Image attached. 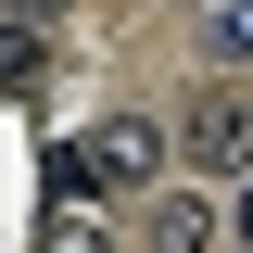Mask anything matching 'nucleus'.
Segmentation results:
<instances>
[{"label":"nucleus","mask_w":253,"mask_h":253,"mask_svg":"<svg viewBox=\"0 0 253 253\" xmlns=\"http://www.w3.org/2000/svg\"><path fill=\"white\" fill-rule=\"evenodd\" d=\"M0 76H38V38L26 26H0Z\"/></svg>","instance_id":"20e7f679"},{"label":"nucleus","mask_w":253,"mask_h":253,"mask_svg":"<svg viewBox=\"0 0 253 253\" xmlns=\"http://www.w3.org/2000/svg\"><path fill=\"white\" fill-rule=\"evenodd\" d=\"M215 63H253V0H215V26H203Z\"/></svg>","instance_id":"7ed1b4c3"},{"label":"nucleus","mask_w":253,"mask_h":253,"mask_svg":"<svg viewBox=\"0 0 253 253\" xmlns=\"http://www.w3.org/2000/svg\"><path fill=\"white\" fill-rule=\"evenodd\" d=\"M228 241H253V177H241V203H228Z\"/></svg>","instance_id":"39448f33"},{"label":"nucleus","mask_w":253,"mask_h":253,"mask_svg":"<svg viewBox=\"0 0 253 253\" xmlns=\"http://www.w3.org/2000/svg\"><path fill=\"white\" fill-rule=\"evenodd\" d=\"M13 13H63V0H13Z\"/></svg>","instance_id":"423d86ee"},{"label":"nucleus","mask_w":253,"mask_h":253,"mask_svg":"<svg viewBox=\"0 0 253 253\" xmlns=\"http://www.w3.org/2000/svg\"><path fill=\"white\" fill-rule=\"evenodd\" d=\"M190 165H253V101H203V114H190Z\"/></svg>","instance_id":"f03ea898"},{"label":"nucleus","mask_w":253,"mask_h":253,"mask_svg":"<svg viewBox=\"0 0 253 253\" xmlns=\"http://www.w3.org/2000/svg\"><path fill=\"white\" fill-rule=\"evenodd\" d=\"M165 139L152 114H101L89 139H51V203H89V190H152L165 177Z\"/></svg>","instance_id":"f257e3e1"}]
</instances>
